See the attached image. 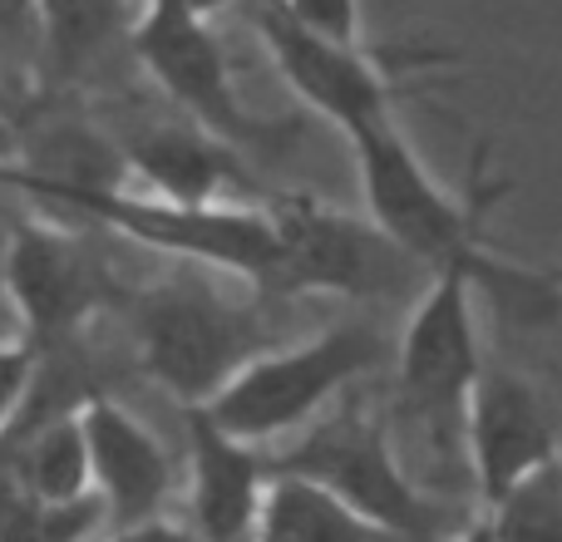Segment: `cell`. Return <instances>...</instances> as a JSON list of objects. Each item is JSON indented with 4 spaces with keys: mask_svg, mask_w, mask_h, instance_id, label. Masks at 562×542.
<instances>
[{
    "mask_svg": "<svg viewBox=\"0 0 562 542\" xmlns=\"http://www.w3.org/2000/svg\"><path fill=\"white\" fill-rule=\"evenodd\" d=\"M488 286L508 316L548 320L562 310V296L548 286L543 271H524L504 257H474V262L435 267L419 286L409 320L395 346V385L405 399V415L439 429L459 419L464 395L474 385L484 350H479V320H474V291Z\"/></svg>",
    "mask_w": 562,
    "mask_h": 542,
    "instance_id": "obj_1",
    "label": "cell"
},
{
    "mask_svg": "<svg viewBox=\"0 0 562 542\" xmlns=\"http://www.w3.org/2000/svg\"><path fill=\"white\" fill-rule=\"evenodd\" d=\"M350 154H356L366 217L400 252L415 257L425 267V276L449 262L494 257V213L514 193V183L494 173L488 144H479L474 158H469L459 197L429 173L395 118L350 134Z\"/></svg>",
    "mask_w": 562,
    "mask_h": 542,
    "instance_id": "obj_2",
    "label": "cell"
},
{
    "mask_svg": "<svg viewBox=\"0 0 562 542\" xmlns=\"http://www.w3.org/2000/svg\"><path fill=\"white\" fill-rule=\"evenodd\" d=\"M257 39L272 55L281 84L311 109L330 118L340 134H360L370 124L395 118L405 99L425 94V79L454 65V49L439 45H390V39H330L291 20L277 0H252Z\"/></svg>",
    "mask_w": 562,
    "mask_h": 542,
    "instance_id": "obj_3",
    "label": "cell"
},
{
    "mask_svg": "<svg viewBox=\"0 0 562 542\" xmlns=\"http://www.w3.org/2000/svg\"><path fill=\"white\" fill-rule=\"evenodd\" d=\"M385 355V330L366 316L336 320V326L316 330V336L296 340V346H267L217 389L207 405V419L227 434L247 439V444H272L311 419L326 415L360 375L380 365Z\"/></svg>",
    "mask_w": 562,
    "mask_h": 542,
    "instance_id": "obj_4",
    "label": "cell"
},
{
    "mask_svg": "<svg viewBox=\"0 0 562 542\" xmlns=\"http://www.w3.org/2000/svg\"><path fill=\"white\" fill-rule=\"evenodd\" d=\"M267 217L277 227V267L262 291L400 306V301H415L425 286V267L400 252L370 217L340 213L311 193L272 197Z\"/></svg>",
    "mask_w": 562,
    "mask_h": 542,
    "instance_id": "obj_5",
    "label": "cell"
},
{
    "mask_svg": "<svg viewBox=\"0 0 562 542\" xmlns=\"http://www.w3.org/2000/svg\"><path fill=\"white\" fill-rule=\"evenodd\" d=\"M207 10L213 0H144V10L134 15L128 55L168 94V104L183 109L188 124L223 138L237 154H281V144L296 138L301 124L257 118L243 104L233 59L207 25Z\"/></svg>",
    "mask_w": 562,
    "mask_h": 542,
    "instance_id": "obj_6",
    "label": "cell"
},
{
    "mask_svg": "<svg viewBox=\"0 0 562 542\" xmlns=\"http://www.w3.org/2000/svg\"><path fill=\"white\" fill-rule=\"evenodd\" d=\"M272 468L330 488L346 508H356L366 523L385 528L400 542H449L445 508L419 494L385 425L370 419L360 405L311 419L296 444L272 459Z\"/></svg>",
    "mask_w": 562,
    "mask_h": 542,
    "instance_id": "obj_7",
    "label": "cell"
},
{
    "mask_svg": "<svg viewBox=\"0 0 562 542\" xmlns=\"http://www.w3.org/2000/svg\"><path fill=\"white\" fill-rule=\"evenodd\" d=\"M134 346L148 380L183 409L207 405L262 346L257 316L203 276H173L134 301Z\"/></svg>",
    "mask_w": 562,
    "mask_h": 542,
    "instance_id": "obj_8",
    "label": "cell"
},
{
    "mask_svg": "<svg viewBox=\"0 0 562 542\" xmlns=\"http://www.w3.org/2000/svg\"><path fill=\"white\" fill-rule=\"evenodd\" d=\"M134 242L154 247L164 257L193 267H213L227 276H243L252 286H267L277 267V227L267 207H237V203H173L154 193H128L124 183L114 188H59L45 193Z\"/></svg>",
    "mask_w": 562,
    "mask_h": 542,
    "instance_id": "obj_9",
    "label": "cell"
},
{
    "mask_svg": "<svg viewBox=\"0 0 562 542\" xmlns=\"http://www.w3.org/2000/svg\"><path fill=\"white\" fill-rule=\"evenodd\" d=\"M464 444H469V474L488 508L558 459V429L548 415V399L528 375L508 365H479L474 385L464 395Z\"/></svg>",
    "mask_w": 562,
    "mask_h": 542,
    "instance_id": "obj_10",
    "label": "cell"
},
{
    "mask_svg": "<svg viewBox=\"0 0 562 542\" xmlns=\"http://www.w3.org/2000/svg\"><path fill=\"white\" fill-rule=\"evenodd\" d=\"M109 281L99 262L55 227H25L5 252V301L49 346H69L104 306Z\"/></svg>",
    "mask_w": 562,
    "mask_h": 542,
    "instance_id": "obj_11",
    "label": "cell"
},
{
    "mask_svg": "<svg viewBox=\"0 0 562 542\" xmlns=\"http://www.w3.org/2000/svg\"><path fill=\"white\" fill-rule=\"evenodd\" d=\"M79 429H85L89 478L104 494L109 518L119 528L158 518V504L173 484V464H168V449L158 444L154 429L104 395H89L79 405Z\"/></svg>",
    "mask_w": 562,
    "mask_h": 542,
    "instance_id": "obj_12",
    "label": "cell"
},
{
    "mask_svg": "<svg viewBox=\"0 0 562 542\" xmlns=\"http://www.w3.org/2000/svg\"><path fill=\"white\" fill-rule=\"evenodd\" d=\"M188 419V464H193V533L203 542H247L262 513L272 459L257 444L227 434L207 409H183Z\"/></svg>",
    "mask_w": 562,
    "mask_h": 542,
    "instance_id": "obj_13",
    "label": "cell"
},
{
    "mask_svg": "<svg viewBox=\"0 0 562 542\" xmlns=\"http://www.w3.org/2000/svg\"><path fill=\"white\" fill-rule=\"evenodd\" d=\"M124 168L138 173L144 193L173 203H223V188L243 183L237 148L203 134L198 124H148L124 144Z\"/></svg>",
    "mask_w": 562,
    "mask_h": 542,
    "instance_id": "obj_14",
    "label": "cell"
},
{
    "mask_svg": "<svg viewBox=\"0 0 562 542\" xmlns=\"http://www.w3.org/2000/svg\"><path fill=\"white\" fill-rule=\"evenodd\" d=\"M138 10L128 0H40V69L85 79L128 49Z\"/></svg>",
    "mask_w": 562,
    "mask_h": 542,
    "instance_id": "obj_15",
    "label": "cell"
},
{
    "mask_svg": "<svg viewBox=\"0 0 562 542\" xmlns=\"http://www.w3.org/2000/svg\"><path fill=\"white\" fill-rule=\"evenodd\" d=\"M252 533H267L277 542H400L385 528L366 523L330 488L311 484L301 474H277V468L267 478L262 513H257Z\"/></svg>",
    "mask_w": 562,
    "mask_h": 542,
    "instance_id": "obj_16",
    "label": "cell"
},
{
    "mask_svg": "<svg viewBox=\"0 0 562 542\" xmlns=\"http://www.w3.org/2000/svg\"><path fill=\"white\" fill-rule=\"evenodd\" d=\"M484 523L494 542H562V459L508 488Z\"/></svg>",
    "mask_w": 562,
    "mask_h": 542,
    "instance_id": "obj_17",
    "label": "cell"
},
{
    "mask_svg": "<svg viewBox=\"0 0 562 542\" xmlns=\"http://www.w3.org/2000/svg\"><path fill=\"white\" fill-rule=\"evenodd\" d=\"M40 69V0H0V75Z\"/></svg>",
    "mask_w": 562,
    "mask_h": 542,
    "instance_id": "obj_18",
    "label": "cell"
},
{
    "mask_svg": "<svg viewBox=\"0 0 562 542\" xmlns=\"http://www.w3.org/2000/svg\"><path fill=\"white\" fill-rule=\"evenodd\" d=\"M291 20H301L306 30L330 39H350V45H366V15H360V0H277Z\"/></svg>",
    "mask_w": 562,
    "mask_h": 542,
    "instance_id": "obj_19",
    "label": "cell"
},
{
    "mask_svg": "<svg viewBox=\"0 0 562 542\" xmlns=\"http://www.w3.org/2000/svg\"><path fill=\"white\" fill-rule=\"evenodd\" d=\"M40 355L30 346H15V340H0V425L20 409V399L30 395V380H35Z\"/></svg>",
    "mask_w": 562,
    "mask_h": 542,
    "instance_id": "obj_20",
    "label": "cell"
},
{
    "mask_svg": "<svg viewBox=\"0 0 562 542\" xmlns=\"http://www.w3.org/2000/svg\"><path fill=\"white\" fill-rule=\"evenodd\" d=\"M114 542H203L193 528H178V523H164V518H144L134 528H119Z\"/></svg>",
    "mask_w": 562,
    "mask_h": 542,
    "instance_id": "obj_21",
    "label": "cell"
},
{
    "mask_svg": "<svg viewBox=\"0 0 562 542\" xmlns=\"http://www.w3.org/2000/svg\"><path fill=\"white\" fill-rule=\"evenodd\" d=\"M449 542H494V533H488V523H484V518H479V523L459 528V533H454V538H449Z\"/></svg>",
    "mask_w": 562,
    "mask_h": 542,
    "instance_id": "obj_22",
    "label": "cell"
},
{
    "mask_svg": "<svg viewBox=\"0 0 562 542\" xmlns=\"http://www.w3.org/2000/svg\"><path fill=\"white\" fill-rule=\"evenodd\" d=\"M5 252H10V233L0 227V310H5Z\"/></svg>",
    "mask_w": 562,
    "mask_h": 542,
    "instance_id": "obj_23",
    "label": "cell"
},
{
    "mask_svg": "<svg viewBox=\"0 0 562 542\" xmlns=\"http://www.w3.org/2000/svg\"><path fill=\"white\" fill-rule=\"evenodd\" d=\"M543 276H548V286H553V291H558V296H562V262H553V267H543Z\"/></svg>",
    "mask_w": 562,
    "mask_h": 542,
    "instance_id": "obj_24",
    "label": "cell"
},
{
    "mask_svg": "<svg viewBox=\"0 0 562 542\" xmlns=\"http://www.w3.org/2000/svg\"><path fill=\"white\" fill-rule=\"evenodd\" d=\"M247 542H277V538H267V533H252V538H247Z\"/></svg>",
    "mask_w": 562,
    "mask_h": 542,
    "instance_id": "obj_25",
    "label": "cell"
}]
</instances>
